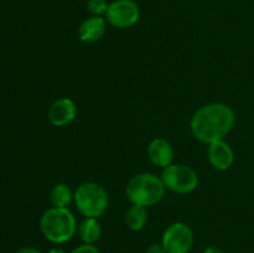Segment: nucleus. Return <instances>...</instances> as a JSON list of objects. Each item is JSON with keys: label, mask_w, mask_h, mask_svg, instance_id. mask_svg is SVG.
<instances>
[{"label": "nucleus", "mask_w": 254, "mask_h": 253, "mask_svg": "<svg viewBox=\"0 0 254 253\" xmlns=\"http://www.w3.org/2000/svg\"><path fill=\"white\" fill-rule=\"evenodd\" d=\"M235 124V111L222 102H212L200 107L190 119L192 135L207 145L223 140L231 133Z\"/></svg>", "instance_id": "obj_1"}, {"label": "nucleus", "mask_w": 254, "mask_h": 253, "mask_svg": "<svg viewBox=\"0 0 254 253\" xmlns=\"http://www.w3.org/2000/svg\"><path fill=\"white\" fill-rule=\"evenodd\" d=\"M77 221L69 208L50 207L40 218V230L44 237L54 245H64L77 232Z\"/></svg>", "instance_id": "obj_2"}, {"label": "nucleus", "mask_w": 254, "mask_h": 253, "mask_svg": "<svg viewBox=\"0 0 254 253\" xmlns=\"http://www.w3.org/2000/svg\"><path fill=\"white\" fill-rule=\"evenodd\" d=\"M166 188L160 176L153 173H140L128 181L126 195L131 205L150 207L164 198Z\"/></svg>", "instance_id": "obj_3"}, {"label": "nucleus", "mask_w": 254, "mask_h": 253, "mask_svg": "<svg viewBox=\"0 0 254 253\" xmlns=\"http://www.w3.org/2000/svg\"><path fill=\"white\" fill-rule=\"evenodd\" d=\"M73 202L84 218H99L108 210L109 196L101 184L86 181L74 190Z\"/></svg>", "instance_id": "obj_4"}, {"label": "nucleus", "mask_w": 254, "mask_h": 253, "mask_svg": "<svg viewBox=\"0 0 254 253\" xmlns=\"http://www.w3.org/2000/svg\"><path fill=\"white\" fill-rule=\"evenodd\" d=\"M160 178L166 190L179 195H188L196 190L198 175L192 168L184 164H171L163 169Z\"/></svg>", "instance_id": "obj_5"}, {"label": "nucleus", "mask_w": 254, "mask_h": 253, "mask_svg": "<svg viewBox=\"0 0 254 253\" xmlns=\"http://www.w3.org/2000/svg\"><path fill=\"white\" fill-rule=\"evenodd\" d=\"M104 17L116 29H129L140 19V7L134 0H113Z\"/></svg>", "instance_id": "obj_6"}, {"label": "nucleus", "mask_w": 254, "mask_h": 253, "mask_svg": "<svg viewBox=\"0 0 254 253\" xmlns=\"http://www.w3.org/2000/svg\"><path fill=\"white\" fill-rule=\"evenodd\" d=\"M195 242L193 231L188 223L174 222L163 233L161 243L166 253H189Z\"/></svg>", "instance_id": "obj_7"}, {"label": "nucleus", "mask_w": 254, "mask_h": 253, "mask_svg": "<svg viewBox=\"0 0 254 253\" xmlns=\"http://www.w3.org/2000/svg\"><path fill=\"white\" fill-rule=\"evenodd\" d=\"M77 113H78V108H77L76 102L69 97H61L52 102L47 117L52 126L62 128L71 124L76 119Z\"/></svg>", "instance_id": "obj_8"}, {"label": "nucleus", "mask_w": 254, "mask_h": 253, "mask_svg": "<svg viewBox=\"0 0 254 253\" xmlns=\"http://www.w3.org/2000/svg\"><path fill=\"white\" fill-rule=\"evenodd\" d=\"M207 159L211 166L218 171H226L233 165L235 153L227 141L218 140L208 144Z\"/></svg>", "instance_id": "obj_9"}, {"label": "nucleus", "mask_w": 254, "mask_h": 253, "mask_svg": "<svg viewBox=\"0 0 254 253\" xmlns=\"http://www.w3.org/2000/svg\"><path fill=\"white\" fill-rule=\"evenodd\" d=\"M148 158L151 163L158 168H166L171 165L175 156V150L169 140L165 138H155L149 143Z\"/></svg>", "instance_id": "obj_10"}, {"label": "nucleus", "mask_w": 254, "mask_h": 253, "mask_svg": "<svg viewBox=\"0 0 254 253\" xmlns=\"http://www.w3.org/2000/svg\"><path fill=\"white\" fill-rule=\"evenodd\" d=\"M107 20L104 16H89L78 27V39L83 44H94L106 34Z\"/></svg>", "instance_id": "obj_11"}, {"label": "nucleus", "mask_w": 254, "mask_h": 253, "mask_svg": "<svg viewBox=\"0 0 254 253\" xmlns=\"http://www.w3.org/2000/svg\"><path fill=\"white\" fill-rule=\"evenodd\" d=\"M79 240L86 245H96L102 236V226L98 218H83L77 227Z\"/></svg>", "instance_id": "obj_12"}, {"label": "nucleus", "mask_w": 254, "mask_h": 253, "mask_svg": "<svg viewBox=\"0 0 254 253\" xmlns=\"http://www.w3.org/2000/svg\"><path fill=\"white\" fill-rule=\"evenodd\" d=\"M74 191L66 183H57L50 191V201L54 207L68 208L69 203L73 201Z\"/></svg>", "instance_id": "obj_13"}, {"label": "nucleus", "mask_w": 254, "mask_h": 253, "mask_svg": "<svg viewBox=\"0 0 254 253\" xmlns=\"http://www.w3.org/2000/svg\"><path fill=\"white\" fill-rule=\"evenodd\" d=\"M148 222V207L139 205H131L126 213V223L133 232L143 230Z\"/></svg>", "instance_id": "obj_14"}, {"label": "nucleus", "mask_w": 254, "mask_h": 253, "mask_svg": "<svg viewBox=\"0 0 254 253\" xmlns=\"http://www.w3.org/2000/svg\"><path fill=\"white\" fill-rule=\"evenodd\" d=\"M109 2L107 0H88L87 10L91 16H104L108 10Z\"/></svg>", "instance_id": "obj_15"}, {"label": "nucleus", "mask_w": 254, "mask_h": 253, "mask_svg": "<svg viewBox=\"0 0 254 253\" xmlns=\"http://www.w3.org/2000/svg\"><path fill=\"white\" fill-rule=\"evenodd\" d=\"M69 253H101V251L98 250V247L96 245H86V243H82V245L73 248Z\"/></svg>", "instance_id": "obj_16"}, {"label": "nucleus", "mask_w": 254, "mask_h": 253, "mask_svg": "<svg viewBox=\"0 0 254 253\" xmlns=\"http://www.w3.org/2000/svg\"><path fill=\"white\" fill-rule=\"evenodd\" d=\"M145 253H166V250L164 248L163 243H151L148 248H146Z\"/></svg>", "instance_id": "obj_17"}, {"label": "nucleus", "mask_w": 254, "mask_h": 253, "mask_svg": "<svg viewBox=\"0 0 254 253\" xmlns=\"http://www.w3.org/2000/svg\"><path fill=\"white\" fill-rule=\"evenodd\" d=\"M16 253H41L37 248L35 247H22L19 251H16Z\"/></svg>", "instance_id": "obj_18"}, {"label": "nucleus", "mask_w": 254, "mask_h": 253, "mask_svg": "<svg viewBox=\"0 0 254 253\" xmlns=\"http://www.w3.org/2000/svg\"><path fill=\"white\" fill-rule=\"evenodd\" d=\"M203 253H225L221 248L216 247V246H208L203 250Z\"/></svg>", "instance_id": "obj_19"}, {"label": "nucleus", "mask_w": 254, "mask_h": 253, "mask_svg": "<svg viewBox=\"0 0 254 253\" xmlns=\"http://www.w3.org/2000/svg\"><path fill=\"white\" fill-rule=\"evenodd\" d=\"M47 253H67V252L61 247H52Z\"/></svg>", "instance_id": "obj_20"}, {"label": "nucleus", "mask_w": 254, "mask_h": 253, "mask_svg": "<svg viewBox=\"0 0 254 253\" xmlns=\"http://www.w3.org/2000/svg\"><path fill=\"white\" fill-rule=\"evenodd\" d=\"M253 2H254V0H253Z\"/></svg>", "instance_id": "obj_21"}]
</instances>
